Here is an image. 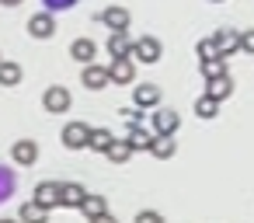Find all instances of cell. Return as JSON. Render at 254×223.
<instances>
[{
    "mask_svg": "<svg viewBox=\"0 0 254 223\" xmlns=\"http://www.w3.org/2000/svg\"><path fill=\"white\" fill-rule=\"evenodd\" d=\"M212 4H223V0H212Z\"/></svg>",
    "mask_w": 254,
    "mask_h": 223,
    "instance_id": "35",
    "label": "cell"
},
{
    "mask_svg": "<svg viewBox=\"0 0 254 223\" xmlns=\"http://www.w3.org/2000/svg\"><path fill=\"white\" fill-rule=\"evenodd\" d=\"M84 199H87V188H84V185H77V181H63V185H60V206L80 209Z\"/></svg>",
    "mask_w": 254,
    "mask_h": 223,
    "instance_id": "13",
    "label": "cell"
},
{
    "mask_svg": "<svg viewBox=\"0 0 254 223\" xmlns=\"http://www.w3.org/2000/svg\"><path fill=\"white\" fill-rule=\"evenodd\" d=\"M11 157H14V164L32 167V164L39 160V143H35V140H18V143L11 147Z\"/></svg>",
    "mask_w": 254,
    "mask_h": 223,
    "instance_id": "15",
    "label": "cell"
},
{
    "mask_svg": "<svg viewBox=\"0 0 254 223\" xmlns=\"http://www.w3.org/2000/svg\"><path fill=\"white\" fill-rule=\"evenodd\" d=\"M0 223H18V220H7V216H4V220H0Z\"/></svg>",
    "mask_w": 254,
    "mask_h": 223,
    "instance_id": "34",
    "label": "cell"
},
{
    "mask_svg": "<svg viewBox=\"0 0 254 223\" xmlns=\"http://www.w3.org/2000/svg\"><path fill=\"white\" fill-rule=\"evenodd\" d=\"M150 153H153L157 160H171V157L178 153V143H174V136H153V143H150Z\"/></svg>",
    "mask_w": 254,
    "mask_h": 223,
    "instance_id": "17",
    "label": "cell"
},
{
    "mask_svg": "<svg viewBox=\"0 0 254 223\" xmlns=\"http://www.w3.org/2000/svg\"><path fill=\"white\" fill-rule=\"evenodd\" d=\"M205 94H209L212 101H226V98L233 94V77L226 74V77H216V80H209V84H205Z\"/></svg>",
    "mask_w": 254,
    "mask_h": 223,
    "instance_id": "16",
    "label": "cell"
},
{
    "mask_svg": "<svg viewBox=\"0 0 254 223\" xmlns=\"http://www.w3.org/2000/svg\"><path fill=\"white\" fill-rule=\"evenodd\" d=\"M216 112H219V101H212L209 94H198L195 98V115L198 119H216Z\"/></svg>",
    "mask_w": 254,
    "mask_h": 223,
    "instance_id": "24",
    "label": "cell"
},
{
    "mask_svg": "<svg viewBox=\"0 0 254 223\" xmlns=\"http://www.w3.org/2000/svg\"><path fill=\"white\" fill-rule=\"evenodd\" d=\"M14 84H21V67L14 60H4L0 63V87H14Z\"/></svg>",
    "mask_w": 254,
    "mask_h": 223,
    "instance_id": "22",
    "label": "cell"
},
{
    "mask_svg": "<svg viewBox=\"0 0 254 223\" xmlns=\"http://www.w3.org/2000/svg\"><path fill=\"white\" fill-rule=\"evenodd\" d=\"M160 56H164V46H160V39H153V35H143V39H136L132 42V63L139 60V63H160Z\"/></svg>",
    "mask_w": 254,
    "mask_h": 223,
    "instance_id": "2",
    "label": "cell"
},
{
    "mask_svg": "<svg viewBox=\"0 0 254 223\" xmlns=\"http://www.w3.org/2000/svg\"><path fill=\"white\" fill-rule=\"evenodd\" d=\"M32 202H39L46 213H49V209H56V206H60V181H39V185H35V199H32Z\"/></svg>",
    "mask_w": 254,
    "mask_h": 223,
    "instance_id": "12",
    "label": "cell"
},
{
    "mask_svg": "<svg viewBox=\"0 0 254 223\" xmlns=\"http://www.w3.org/2000/svg\"><path fill=\"white\" fill-rule=\"evenodd\" d=\"M240 53H247V56H254V28H247V32H240Z\"/></svg>",
    "mask_w": 254,
    "mask_h": 223,
    "instance_id": "31",
    "label": "cell"
},
{
    "mask_svg": "<svg viewBox=\"0 0 254 223\" xmlns=\"http://www.w3.org/2000/svg\"><path fill=\"white\" fill-rule=\"evenodd\" d=\"M18 223H49V213L39 202H21L18 209Z\"/></svg>",
    "mask_w": 254,
    "mask_h": 223,
    "instance_id": "18",
    "label": "cell"
},
{
    "mask_svg": "<svg viewBox=\"0 0 254 223\" xmlns=\"http://www.w3.org/2000/svg\"><path fill=\"white\" fill-rule=\"evenodd\" d=\"M132 105H136L139 112L160 108V87H157V84H136V87H132Z\"/></svg>",
    "mask_w": 254,
    "mask_h": 223,
    "instance_id": "9",
    "label": "cell"
},
{
    "mask_svg": "<svg viewBox=\"0 0 254 223\" xmlns=\"http://www.w3.org/2000/svg\"><path fill=\"white\" fill-rule=\"evenodd\" d=\"M105 157H108L112 164H126V160L132 157V147H129L126 140H115V143H112V150H108Z\"/></svg>",
    "mask_w": 254,
    "mask_h": 223,
    "instance_id": "25",
    "label": "cell"
},
{
    "mask_svg": "<svg viewBox=\"0 0 254 223\" xmlns=\"http://www.w3.org/2000/svg\"><path fill=\"white\" fill-rule=\"evenodd\" d=\"M195 53H198V63H202V60H212V56H219V53H216V42H212V39H198Z\"/></svg>",
    "mask_w": 254,
    "mask_h": 223,
    "instance_id": "27",
    "label": "cell"
},
{
    "mask_svg": "<svg viewBox=\"0 0 254 223\" xmlns=\"http://www.w3.org/2000/svg\"><path fill=\"white\" fill-rule=\"evenodd\" d=\"M112 143H115V133H112V129H91V140H87V147H91V150L108 153V150H112Z\"/></svg>",
    "mask_w": 254,
    "mask_h": 223,
    "instance_id": "20",
    "label": "cell"
},
{
    "mask_svg": "<svg viewBox=\"0 0 254 223\" xmlns=\"http://www.w3.org/2000/svg\"><path fill=\"white\" fill-rule=\"evenodd\" d=\"M70 60H77L80 67L94 63V60H98V42L87 39V35H84V39H73V42H70Z\"/></svg>",
    "mask_w": 254,
    "mask_h": 223,
    "instance_id": "10",
    "label": "cell"
},
{
    "mask_svg": "<svg viewBox=\"0 0 254 223\" xmlns=\"http://www.w3.org/2000/svg\"><path fill=\"white\" fill-rule=\"evenodd\" d=\"M0 4H4V7H18V4H21V0H0Z\"/></svg>",
    "mask_w": 254,
    "mask_h": 223,
    "instance_id": "33",
    "label": "cell"
},
{
    "mask_svg": "<svg viewBox=\"0 0 254 223\" xmlns=\"http://www.w3.org/2000/svg\"><path fill=\"white\" fill-rule=\"evenodd\" d=\"M91 140V126L87 122H66L63 126V147L66 150H84Z\"/></svg>",
    "mask_w": 254,
    "mask_h": 223,
    "instance_id": "4",
    "label": "cell"
},
{
    "mask_svg": "<svg viewBox=\"0 0 254 223\" xmlns=\"http://www.w3.org/2000/svg\"><path fill=\"white\" fill-rule=\"evenodd\" d=\"M80 213H84L87 220H98V216L108 213V199H105V195H87L84 206H80Z\"/></svg>",
    "mask_w": 254,
    "mask_h": 223,
    "instance_id": "21",
    "label": "cell"
},
{
    "mask_svg": "<svg viewBox=\"0 0 254 223\" xmlns=\"http://www.w3.org/2000/svg\"><path fill=\"white\" fill-rule=\"evenodd\" d=\"M126 143L132 147V153H136V150H150V143H153V133H150L146 126H143V129H129Z\"/></svg>",
    "mask_w": 254,
    "mask_h": 223,
    "instance_id": "23",
    "label": "cell"
},
{
    "mask_svg": "<svg viewBox=\"0 0 254 223\" xmlns=\"http://www.w3.org/2000/svg\"><path fill=\"white\" fill-rule=\"evenodd\" d=\"M42 4H46L49 14H56V11H70L73 4H80V0H42Z\"/></svg>",
    "mask_w": 254,
    "mask_h": 223,
    "instance_id": "29",
    "label": "cell"
},
{
    "mask_svg": "<svg viewBox=\"0 0 254 223\" xmlns=\"http://www.w3.org/2000/svg\"><path fill=\"white\" fill-rule=\"evenodd\" d=\"M212 42H216V53L219 56H233V53H240V32H233V28H219V32H212L209 35Z\"/></svg>",
    "mask_w": 254,
    "mask_h": 223,
    "instance_id": "6",
    "label": "cell"
},
{
    "mask_svg": "<svg viewBox=\"0 0 254 223\" xmlns=\"http://www.w3.org/2000/svg\"><path fill=\"white\" fill-rule=\"evenodd\" d=\"M119 115L126 119V126H129V129H143V112H139L136 105H129V108H122Z\"/></svg>",
    "mask_w": 254,
    "mask_h": 223,
    "instance_id": "26",
    "label": "cell"
},
{
    "mask_svg": "<svg viewBox=\"0 0 254 223\" xmlns=\"http://www.w3.org/2000/svg\"><path fill=\"white\" fill-rule=\"evenodd\" d=\"M28 35L32 39H53L56 35V14H49V11H35L32 18H28Z\"/></svg>",
    "mask_w": 254,
    "mask_h": 223,
    "instance_id": "3",
    "label": "cell"
},
{
    "mask_svg": "<svg viewBox=\"0 0 254 223\" xmlns=\"http://www.w3.org/2000/svg\"><path fill=\"white\" fill-rule=\"evenodd\" d=\"M70 105H73V98H70V91H66L63 84L46 87V94H42V108H46L49 115H66Z\"/></svg>",
    "mask_w": 254,
    "mask_h": 223,
    "instance_id": "1",
    "label": "cell"
},
{
    "mask_svg": "<svg viewBox=\"0 0 254 223\" xmlns=\"http://www.w3.org/2000/svg\"><path fill=\"white\" fill-rule=\"evenodd\" d=\"M87 223H119L112 213H105V216H98V220H87Z\"/></svg>",
    "mask_w": 254,
    "mask_h": 223,
    "instance_id": "32",
    "label": "cell"
},
{
    "mask_svg": "<svg viewBox=\"0 0 254 223\" xmlns=\"http://www.w3.org/2000/svg\"><path fill=\"white\" fill-rule=\"evenodd\" d=\"M136 223H164V216L157 209H139L136 213Z\"/></svg>",
    "mask_w": 254,
    "mask_h": 223,
    "instance_id": "30",
    "label": "cell"
},
{
    "mask_svg": "<svg viewBox=\"0 0 254 223\" xmlns=\"http://www.w3.org/2000/svg\"><path fill=\"white\" fill-rule=\"evenodd\" d=\"M98 18H101L112 32H129V11H126V7H119V4H108Z\"/></svg>",
    "mask_w": 254,
    "mask_h": 223,
    "instance_id": "14",
    "label": "cell"
},
{
    "mask_svg": "<svg viewBox=\"0 0 254 223\" xmlns=\"http://www.w3.org/2000/svg\"><path fill=\"white\" fill-rule=\"evenodd\" d=\"M0 63H4V56H0Z\"/></svg>",
    "mask_w": 254,
    "mask_h": 223,
    "instance_id": "36",
    "label": "cell"
},
{
    "mask_svg": "<svg viewBox=\"0 0 254 223\" xmlns=\"http://www.w3.org/2000/svg\"><path fill=\"white\" fill-rule=\"evenodd\" d=\"M178 126H181V115L174 108H164V105L153 108V129H157V136H174Z\"/></svg>",
    "mask_w": 254,
    "mask_h": 223,
    "instance_id": "5",
    "label": "cell"
},
{
    "mask_svg": "<svg viewBox=\"0 0 254 223\" xmlns=\"http://www.w3.org/2000/svg\"><path fill=\"white\" fill-rule=\"evenodd\" d=\"M80 84H84L87 91H105V87H108V67L87 63V67L80 70Z\"/></svg>",
    "mask_w": 254,
    "mask_h": 223,
    "instance_id": "8",
    "label": "cell"
},
{
    "mask_svg": "<svg viewBox=\"0 0 254 223\" xmlns=\"http://www.w3.org/2000/svg\"><path fill=\"white\" fill-rule=\"evenodd\" d=\"M11 192H14V174L0 167V202H4V199H7Z\"/></svg>",
    "mask_w": 254,
    "mask_h": 223,
    "instance_id": "28",
    "label": "cell"
},
{
    "mask_svg": "<svg viewBox=\"0 0 254 223\" xmlns=\"http://www.w3.org/2000/svg\"><path fill=\"white\" fill-rule=\"evenodd\" d=\"M136 80V63L132 60H112L108 63V84L122 87V84H132Z\"/></svg>",
    "mask_w": 254,
    "mask_h": 223,
    "instance_id": "7",
    "label": "cell"
},
{
    "mask_svg": "<svg viewBox=\"0 0 254 223\" xmlns=\"http://www.w3.org/2000/svg\"><path fill=\"white\" fill-rule=\"evenodd\" d=\"M198 70H202V77H205V80H216V77H226V74H230V70H226V56L202 60V63H198Z\"/></svg>",
    "mask_w": 254,
    "mask_h": 223,
    "instance_id": "19",
    "label": "cell"
},
{
    "mask_svg": "<svg viewBox=\"0 0 254 223\" xmlns=\"http://www.w3.org/2000/svg\"><path fill=\"white\" fill-rule=\"evenodd\" d=\"M105 49H108L112 60H129V56H132V39H129V32H112L108 42H105Z\"/></svg>",
    "mask_w": 254,
    "mask_h": 223,
    "instance_id": "11",
    "label": "cell"
}]
</instances>
